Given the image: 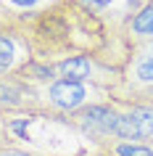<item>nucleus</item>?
<instances>
[{
	"instance_id": "nucleus-1",
	"label": "nucleus",
	"mask_w": 153,
	"mask_h": 156,
	"mask_svg": "<svg viewBox=\"0 0 153 156\" xmlns=\"http://www.w3.org/2000/svg\"><path fill=\"white\" fill-rule=\"evenodd\" d=\"M19 27L34 61L42 64L87 56L121 69L132 50L119 19L98 13L79 0H48L37 11L19 13Z\"/></svg>"
},
{
	"instance_id": "nucleus-2",
	"label": "nucleus",
	"mask_w": 153,
	"mask_h": 156,
	"mask_svg": "<svg viewBox=\"0 0 153 156\" xmlns=\"http://www.w3.org/2000/svg\"><path fill=\"white\" fill-rule=\"evenodd\" d=\"M40 101H42V119L48 122H61L66 116L82 111L85 106L103 103L108 98V90L92 82H77V80H53L50 85L40 87Z\"/></svg>"
},
{
	"instance_id": "nucleus-3",
	"label": "nucleus",
	"mask_w": 153,
	"mask_h": 156,
	"mask_svg": "<svg viewBox=\"0 0 153 156\" xmlns=\"http://www.w3.org/2000/svg\"><path fill=\"white\" fill-rule=\"evenodd\" d=\"M108 98L119 106L153 103V42L132 45L127 64L121 66L119 82L111 87Z\"/></svg>"
},
{
	"instance_id": "nucleus-4",
	"label": "nucleus",
	"mask_w": 153,
	"mask_h": 156,
	"mask_svg": "<svg viewBox=\"0 0 153 156\" xmlns=\"http://www.w3.org/2000/svg\"><path fill=\"white\" fill-rule=\"evenodd\" d=\"M0 114L5 119L42 116L40 87L32 85L21 74H5V77H0Z\"/></svg>"
},
{
	"instance_id": "nucleus-5",
	"label": "nucleus",
	"mask_w": 153,
	"mask_h": 156,
	"mask_svg": "<svg viewBox=\"0 0 153 156\" xmlns=\"http://www.w3.org/2000/svg\"><path fill=\"white\" fill-rule=\"evenodd\" d=\"M121 106L113 103V101H103V103H92V106H85L82 111L66 116L64 124L71 127L74 132H79L82 138L90 140V148L103 143V140H111V130L113 122L119 119Z\"/></svg>"
},
{
	"instance_id": "nucleus-6",
	"label": "nucleus",
	"mask_w": 153,
	"mask_h": 156,
	"mask_svg": "<svg viewBox=\"0 0 153 156\" xmlns=\"http://www.w3.org/2000/svg\"><path fill=\"white\" fill-rule=\"evenodd\" d=\"M111 138H116V140H135V143L153 146V103L121 106L119 119L113 122Z\"/></svg>"
},
{
	"instance_id": "nucleus-7",
	"label": "nucleus",
	"mask_w": 153,
	"mask_h": 156,
	"mask_svg": "<svg viewBox=\"0 0 153 156\" xmlns=\"http://www.w3.org/2000/svg\"><path fill=\"white\" fill-rule=\"evenodd\" d=\"M34 61L32 48L26 42V34L19 27V13L16 21L8 27H0V77L5 74H19L24 66Z\"/></svg>"
},
{
	"instance_id": "nucleus-8",
	"label": "nucleus",
	"mask_w": 153,
	"mask_h": 156,
	"mask_svg": "<svg viewBox=\"0 0 153 156\" xmlns=\"http://www.w3.org/2000/svg\"><path fill=\"white\" fill-rule=\"evenodd\" d=\"M121 32L129 40V45L153 42V0H145L135 13H129L121 21Z\"/></svg>"
},
{
	"instance_id": "nucleus-9",
	"label": "nucleus",
	"mask_w": 153,
	"mask_h": 156,
	"mask_svg": "<svg viewBox=\"0 0 153 156\" xmlns=\"http://www.w3.org/2000/svg\"><path fill=\"white\" fill-rule=\"evenodd\" d=\"M90 154H95V156H153V146L111 138V140H103V143L92 146Z\"/></svg>"
},
{
	"instance_id": "nucleus-10",
	"label": "nucleus",
	"mask_w": 153,
	"mask_h": 156,
	"mask_svg": "<svg viewBox=\"0 0 153 156\" xmlns=\"http://www.w3.org/2000/svg\"><path fill=\"white\" fill-rule=\"evenodd\" d=\"M79 3L92 8V11H98V13H106V16H113L119 21H124L129 13H135L143 5L145 0H79Z\"/></svg>"
},
{
	"instance_id": "nucleus-11",
	"label": "nucleus",
	"mask_w": 153,
	"mask_h": 156,
	"mask_svg": "<svg viewBox=\"0 0 153 156\" xmlns=\"http://www.w3.org/2000/svg\"><path fill=\"white\" fill-rule=\"evenodd\" d=\"M48 0H8V8L13 13H29V11H37L42 8Z\"/></svg>"
},
{
	"instance_id": "nucleus-12",
	"label": "nucleus",
	"mask_w": 153,
	"mask_h": 156,
	"mask_svg": "<svg viewBox=\"0 0 153 156\" xmlns=\"http://www.w3.org/2000/svg\"><path fill=\"white\" fill-rule=\"evenodd\" d=\"M16 143V135H13V130H11V124L8 119L0 114V148H5V146H13Z\"/></svg>"
},
{
	"instance_id": "nucleus-13",
	"label": "nucleus",
	"mask_w": 153,
	"mask_h": 156,
	"mask_svg": "<svg viewBox=\"0 0 153 156\" xmlns=\"http://www.w3.org/2000/svg\"><path fill=\"white\" fill-rule=\"evenodd\" d=\"M0 156H37V154L26 151V148H19L16 143H13V146H5V148H0Z\"/></svg>"
},
{
	"instance_id": "nucleus-14",
	"label": "nucleus",
	"mask_w": 153,
	"mask_h": 156,
	"mask_svg": "<svg viewBox=\"0 0 153 156\" xmlns=\"http://www.w3.org/2000/svg\"><path fill=\"white\" fill-rule=\"evenodd\" d=\"M79 156H95V154H90V151H85V154H79Z\"/></svg>"
}]
</instances>
